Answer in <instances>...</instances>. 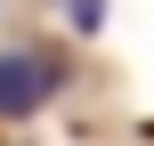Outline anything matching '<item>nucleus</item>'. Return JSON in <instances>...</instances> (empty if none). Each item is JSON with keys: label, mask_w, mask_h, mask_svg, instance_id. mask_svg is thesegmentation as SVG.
<instances>
[{"label": "nucleus", "mask_w": 154, "mask_h": 146, "mask_svg": "<svg viewBox=\"0 0 154 146\" xmlns=\"http://www.w3.org/2000/svg\"><path fill=\"white\" fill-rule=\"evenodd\" d=\"M57 81H65V65H57V57H32V49H0V114H8V122L41 114V106L57 98Z\"/></svg>", "instance_id": "nucleus-1"}, {"label": "nucleus", "mask_w": 154, "mask_h": 146, "mask_svg": "<svg viewBox=\"0 0 154 146\" xmlns=\"http://www.w3.org/2000/svg\"><path fill=\"white\" fill-rule=\"evenodd\" d=\"M73 24H81V33H97V24H106V0H73Z\"/></svg>", "instance_id": "nucleus-2"}]
</instances>
